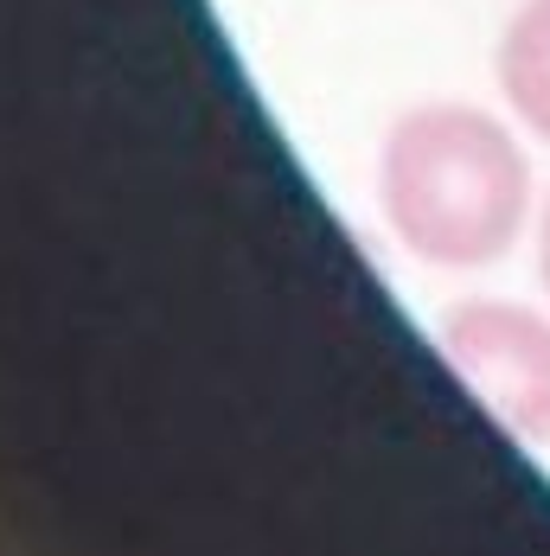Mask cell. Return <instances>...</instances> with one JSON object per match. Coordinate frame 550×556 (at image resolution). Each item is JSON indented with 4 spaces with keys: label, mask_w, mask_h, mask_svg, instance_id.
I'll use <instances>...</instances> for the list:
<instances>
[{
    "label": "cell",
    "mask_w": 550,
    "mask_h": 556,
    "mask_svg": "<svg viewBox=\"0 0 550 556\" xmlns=\"http://www.w3.org/2000/svg\"><path fill=\"white\" fill-rule=\"evenodd\" d=\"M378 205L390 237L436 269L499 263L532 212V167L512 128L474 103H416L378 148Z\"/></svg>",
    "instance_id": "6da1fadb"
},
{
    "label": "cell",
    "mask_w": 550,
    "mask_h": 556,
    "mask_svg": "<svg viewBox=\"0 0 550 556\" xmlns=\"http://www.w3.org/2000/svg\"><path fill=\"white\" fill-rule=\"evenodd\" d=\"M448 371L518 447L550 442V320L518 301H461L436 327Z\"/></svg>",
    "instance_id": "7a4b0ae2"
},
{
    "label": "cell",
    "mask_w": 550,
    "mask_h": 556,
    "mask_svg": "<svg viewBox=\"0 0 550 556\" xmlns=\"http://www.w3.org/2000/svg\"><path fill=\"white\" fill-rule=\"evenodd\" d=\"M499 97L512 103V115L550 141V0H518V13L499 33Z\"/></svg>",
    "instance_id": "3957f363"
},
{
    "label": "cell",
    "mask_w": 550,
    "mask_h": 556,
    "mask_svg": "<svg viewBox=\"0 0 550 556\" xmlns=\"http://www.w3.org/2000/svg\"><path fill=\"white\" fill-rule=\"evenodd\" d=\"M538 276H545V294H550V199H545V218H538Z\"/></svg>",
    "instance_id": "277c9868"
}]
</instances>
